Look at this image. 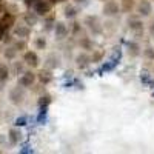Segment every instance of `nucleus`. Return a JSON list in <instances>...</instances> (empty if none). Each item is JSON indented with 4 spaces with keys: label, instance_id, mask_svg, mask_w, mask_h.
Wrapping results in <instances>:
<instances>
[{
    "label": "nucleus",
    "instance_id": "nucleus-1",
    "mask_svg": "<svg viewBox=\"0 0 154 154\" xmlns=\"http://www.w3.org/2000/svg\"><path fill=\"white\" fill-rule=\"evenodd\" d=\"M120 57H122V49L120 48H116L114 51H112V54H111V57H109V60L105 63L103 66H102V69H100V72H108V71H111V69H114L116 66H117V63L120 62Z\"/></svg>",
    "mask_w": 154,
    "mask_h": 154
},
{
    "label": "nucleus",
    "instance_id": "nucleus-2",
    "mask_svg": "<svg viewBox=\"0 0 154 154\" xmlns=\"http://www.w3.org/2000/svg\"><path fill=\"white\" fill-rule=\"evenodd\" d=\"M34 11L38 16H46L51 11V5L48 2H45V0H37V2L34 3Z\"/></svg>",
    "mask_w": 154,
    "mask_h": 154
},
{
    "label": "nucleus",
    "instance_id": "nucleus-3",
    "mask_svg": "<svg viewBox=\"0 0 154 154\" xmlns=\"http://www.w3.org/2000/svg\"><path fill=\"white\" fill-rule=\"evenodd\" d=\"M151 3L148 2V0H142V2L139 3V6H137V12L140 16H143V17H146V16H149L151 14Z\"/></svg>",
    "mask_w": 154,
    "mask_h": 154
},
{
    "label": "nucleus",
    "instance_id": "nucleus-4",
    "mask_svg": "<svg viewBox=\"0 0 154 154\" xmlns=\"http://www.w3.org/2000/svg\"><path fill=\"white\" fill-rule=\"evenodd\" d=\"M119 12V5L116 2H106L105 6H103V14L105 16H116Z\"/></svg>",
    "mask_w": 154,
    "mask_h": 154
},
{
    "label": "nucleus",
    "instance_id": "nucleus-5",
    "mask_svg": "<svg viewBox=\"0 0 154 154\" xmlns=\"http://www.w3.org/2000/svg\"><path fill=\"white\" fill-rule=\"evenodd\" d=\"M23 60L26 62V65H29V66H32V68H35V66L38 65V56H37L35 53H32V51H28V53L25 54Z\"/></svg>",
    "mask_w": 154,
    "mask_h": 154
},
{
    "label": "nucleus",
    "instance_id": "nucleus-6",
    "mask_svg": "<svg viewBox=\"0 0 154 154\" xmlns=\"http://www.w3.org/2000/svg\"><path fill=\"white\" fill-rule=\"evenodd\" d=\"M54 32H56V37H57V38H63V37L68 34L66 25L63 23V22H57V23H56V26H54Z\"/></svg>",
    "mask_w": 154,
    "mask_h": 154
},
{
    "label": "nucleus",
    "instance_id": "nucleus-7",
    "mask_svg": "<svg viewBox=\"0 0 154 154\" xmlns=\"http://www.w3.org/2000/svg\"><path fill=\"white\" fill-rule=\"evenodd\" d=\"M34 80H35V75H34L32 72L28 71V72H25V74L20 77V80H19V82H20L22 86H26V88H28V86H31V85L34 83Z\"/></svg>",
    "mask_w": 154,
    "mask_h": 154
},
{
    "label": "nucleus",
    "instance_id": "nucleus-8",
    "mask_svg": "<svg viewBox=\"0 0 154 154\" xmlns=\"http://www.w3.org/2000/svg\"><path fill=\"white\" fill-rule=\"evenodd\" d=\"M85 23L88 25L89 28H91V31H94V32H100V26H99L100 23H99L97 17H93V16H89V17H86Z\"/></svg>",
    "mask_w": 154,
    "mask_h": 154
},
{
    "label": "nucleus",
    "instance_id": "nucleus-9",
    "mask_svg": "<svg viewBox=\"0 0 154 154\" xmlns=\"http://www.w3.org/2000/svg\"><path fill=\"white\" fill-rule=\"evenodd\" d=\"M23 100V93L20 91V88H16L11 91V102L12 103H20Z\"/></svg>",
    "mask_w": 154,
    "mask_h": 154
},
{
    "label": "nucleus",
    "instance_id": "nucleus-10",
    "mask_svg": "<svg viewBox=\"0 0 154 154\" xmlns=\"http://www.w3.org/2000/svg\"><path fill=\"white\" fill-rule=\"evenodd\" d=\"M130 29L139 32V31L143 29V25H142V22L137 20V19H131V20H130Z\"/></svg>",
    "mask_w": 154,
    "mask_h": 154
},
{
    "label": "nucleus",
    "instance_id": "nucleus-11",
    "mask_svg": "<svg viewBox=\"0 0 154 154\" xmlns=\"http://www.w3.org/2000/svg\"><path fill=\"white\" fill-rule=\"evenodd\" d=\"M139 49H140V46L136 42H128V53H130V56H133V57L139 56V53H140Z\"/></svg>",
    "mask_w": 154,
    "mask_h": 154
},
{
    "label": "nucleus",
    "instance_id": "nucleus-12",
    "mask_svg": "<svg viewBox=\"0 0 154 154\" xmlns=\"http://www.w3.org/2000/svg\"><path fill=\"white\" fill-rule=\"evenodd\" d=\"M88 63H89V57L86 54H80L79 57H77V66L79 68H85Z\"/></svg>",
    "mask_w": 154,
    "mask_h": 154
},
{
    "label": "nucleus",
    "instance_id": "nucleus-13",
    "mask_svg": "<svg viewBox=\"0 0 154 154\" xmlns=\"http://www.w3.org/2000/svg\"><path fill=\"white\" fill-rule=\"evenodd\" d=\"M38 79H40L42 83H49L51 80H53V75H51L48 71H42L40 74H38Z\"/></svg>",
    "mask_w": 154,
    "mask_h": 154
},
{
    "label": "nucleus",
    "instance_id": "nucleus-14",
    "mask_svg": "<svg viewBox=\"0 0 154 154\" xmlns=\"http://www.w3.org/2000/svg\"><path fill=\"white\" fill-rule=\"evenodd\" d=\"M20 133L17 131V130H11V133H9V140H11V143H17L19 140H20Z\"/></svg>",
    "mask_w": 154,
    "mask_h": 154
},
{
    "label": "nucleus",
    "instance_id": "nucleus-15",
    "mask_svg": "<svg viewBox=\"0 0 154 154\" xmlns=\"http://www.w3.org/2000/svg\"><path fill=\"white\" fill-rule=\"evenodd\" d=\"M46 112H48V106H40V112H38V117H37V120L40 123L46 120Z\"/></svg>",
    "mask_w": 154,
    "mask_h": 154
},
{
    "label": "nucleus",
    "instance_id": "nucleus-16",
    "mask_svg": "<svg viewBox=\"0 0 154 154\" xmlns=\"http://www.w3.org/2000/svg\"><path fill=\"white\" fill-rule=\"evenodd\" d=\"M16 35H19V37H28L29 35V29L25 28V26H19V28H16Z\"/></svg>",
    "mask_w": 154,
    "mask_h": 154
},
{
    "label": "nucleus",
    "instance_id": "nucleus-17",
    "mask_svg": "<svg viewBox=\"0 0 154 154\" xmlns=\"http://www.w3.org/2000/svg\"><path fill=\"white\" fill-rule=\"evenodd\" d=\"M65 16H66L68 19L75 17V16H77V9H75L74 6H66V8H65Z\"/></svg>",
    "mask_w": 154,
    "mask_h": 154
},
{
    "label": "nucleus",
    "instance_id": "nucleus-18",
    "mask_svg": "<svg viewBox=\"0 0 154 154\" xmlns=\"http://www.w3.org/2000/svg\"><path fill=\"white\" fill-rule=\"evenodd\" d=\"M8 74H9V71L6 66H3V65L0 66V82H5L8 79Z\"/></svg>",
    "mask_w": 154,
    "mask_h": 154
},
{
    "label": "nucleus",
    "instance_id": "nucleus-19",
    "mask_svg": "<svg viewBox=\"0 0 154 154\" xmlns=\"http://www.w3.org/2000/svg\"><path fill=\"white\" fill-rule=\"evenodd\" d=\"M35 46H37V49H45V46H46L45 37H38L37 40H35Z\"/></svg>",
    "mask_w": 154,
    "mask_h": 154
},
{
    "label": "nucleus",
    "instance_id": "nucleus-20",
    "mask_svg": "<svg viewBox=\"0 0 154 154\" xmlns=\"http://www.w3.org/2000/svg\"><path fill=\"white\" fill-rule=\"evenodd\" d=\"M140 79H142V82H143V83H146V85H151V86L154 88V80L151 79V77H149L148 74H142V75H140Z\"/></svg>",
    "mask_w": 154,
    "mask_h": 154
},
{
    "label": "nucleus",
    "instance_id": "nucleus-21",
    "mask_svg": "<svg viewBox=\"0 0 154 154\" xmlns=\"http://www.w3.org/2000/svg\"><path fill=\"white\" fill-rule=\"evenodd\" d=\"M49 103H51V97L49 96L40 97V100H38V106H48Z\"/></svg>",
    "mask_w": 154,
    "mask_h": 154
},
{
    "label": "nucleus",
    "instance_id": "nucleus-22",
    "mask_svg": "<svg viewBox=\"0 0 154 154\" xmlns=\"http://www.w3.org/2000/svg\"><path fill=\"white\" fill-rule=\"evenodd\" d=\"M26 122H28V119L25 117V116H22V117H19V119L16 120V125H17V126H25V125H26Z\"/></svg>",
    "mask_w": 154,
    "mask_h": 154
},
{
    "label": "nucleus",
    "instance_id": "nucleus-23",
    "mask_svg": "<svg viewBox=\"0 0 154 154\" xmlns=\"http://www.w3.org/2000/svg\"><path fill=\"white\" fill-rule=\"evenodd\" d=\"M14 56H16V49L9 48V49H6V51H5V57H6V59H12Z\"/></svg>",
    "mask_w": 154,
    "mask_h": 154
},
{
    "label": "nucleus",
    "instance_id": "nucleus-24",
    "mask_svg": "<svg viewBox=\"0 0 154 154\" xmlns=\"http://www.w3.org/2000/svg\"><path fill=\"white\" fill-rule=\"evenodd\" d=\"M145 56H148V57L154 59V51H152L151 48H146V49H145Z\"/></svg>",
    "mask_w": 154,
    "mask_h": 154
},
{
    "label": "nucleus",
    "instance_id": "nucleus-25",
    "mask_svg": "<svg viewBox=\"0 0 154 154\" xmlns=\"http://www.w3.org/2000/svg\"><path fill=\"white\" fill-rule=\"evenodd\" d=\"M26 22H28L29 25H34V23L37 22V19H35V17H32V16H26Z\"/></svg>",
    "mask_w": 154,
    "mask_h": 154
},
{
    "label": "nucleus",
    "instance_id": "nucleus-26",
    "mask_svg": "<svg viewBox=\"0 0 154 154\" xmlns=\"http://www.w3.org/2000/svg\"><path fill=\"white\" fill-rule=\"evenodd\" d=\"M35 2H37V0H26V3H28V5H31V3H35Z\"/></svg>",
    "mask_w": 154,
    "mask_h": 154
},
{
    "label": "nucleus",
    "instance_id": "nucleus-27",
    "mask_svg": "<svg viewBox=\"0 0 154 154\" xmlns=\"http://www.w3.org/2000/svg\"><path fill=\"white\" fill-rule=\"evenodd\" d=\"M2 35H3V28H2V25H0V38H2Z\"/></svg>",
    "mask_w": 154,
    "mask_h": 154
},
{
    "label": "nucleus",
    "instance_id": "nucleus-28",
    "mask_svg": "<svg viewBox=\"0 0 154 154\" xmlns=\"http://www.w3.org/2000/svg\"><path fill=\"white\" fill-rule=\"evenodd\" d=\"M151 32L154 34V23H152V26H151Z\"/></svg>",
    "mask_w": 154,
    "mask_h": 154
},
{
    "label": "nucleus",
    "instance_id": "nucleus-29",
    "mask_svg": "<svg viewBox=\"0 0 154 154\" xmlns=\"http://www.w3.org/2000/svg\"><path fill=\"white\" fill-rule=\"evenodd\" d=\"M53 2H65V0H53Z\"/></svg>",
    "mask_w": 154,
    "mask_h": 154
},
{
    "label": "nucleus",
    "instance_id": "nucleus-30",
    "mask_svg": "<svg viewBox=\"0 0 154 154\" xmlns=\"http://www.w3.org/2000/svg\"><path fill=\"white\" fill-rule=\"evenodd\" d=\"M152 97H154V93H152Z\"/></svg>",
    "mask_w": 154,
    "mask_h": 154
}]
</instances>
